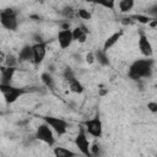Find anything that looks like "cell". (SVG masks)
Listing matches in <instances>:
<instances>
[{
  "label": "cell",
  "mask_w": 157,
  "mask_h": 157,
  "mask_svg": "<svg viewBox=\"0 0 157 157\" xmlns=\"http://www.w3.org/2000/svg\"><path fill=\"white\" fill-rule=\"evenodd\" d=\"M36 139L37 140H39V141H42V142H44V144H47L48 146H54V144H55V137H54V131H53V129L44 121L43 124H40V125H38L37 126V129H36Z\"/></svg>",
  "instance_id": "obj_4"
},
{
  "label": "cell",
  "mask_w": 157,
  "mask_h": 157,
  "mask_svg": "<svg viewBox=\"0 0 157 157\" xmlns=\"http://www.w3.org/2000/svg\"><path fill=\"white\" fill-rule=\"evenodd\" d=\"M0 71H1V83H10L16 72V66L2 65L0 67Z\"/></svg>",
  "instance_id": "obj_14"
},
{
  "label": "cell",
  "mask_w": 157,
  "mask_h": 157,
  "mask_svg": "<svg viewBox=\"0 0 157 157\" xmlns=\"http://www.w3.org/2000/svg\"><path fill=\"white\" fill-rule=\"evenodd\" d=\"M0 22L1 26L6 29L10 31H16L18 27V21H17V12L13 9H5L0 13Z\"/></svg>",
  "instance_id": "obj_3"
},
{
  "label": "cell",
  "mask_w": 157,
  "mask_h": 157,
  "mask_svg": "<svg viewBox=\"0 0 157 157\" xmlns=\"http://www.w3.org/2000/svg\"><path fill=\"white\" fill-rule=\"evenodd\" d=\"M40 80H42V82H43V85H44L45 87H48V88H50V90H53V88L55 87L54 78H53V76H52L49 72H43V74L40 75Z\"/></svg>",
  "instance_id": "obj_19"
},
{
  "label": "cell",
  "mask_w": 157,
  "mask_h": 157,
  "mask_svg": "<svg viewBox=\"0 0 157 157\" xmlns=\"http://www.w3.org/2000/svg\"><path fill=\"white\" fill-rule=\"evenodd\" d=\"M17 60L21 61V63H25V61H33V48H32V45H29V44L23 45V47L20 49V52H18Z\"/></svg>",
  "instance_id": "obj_13"
},
{
  "label": "cell",
  "mask_w": 157,
  "mask_h": 157,
  "mask_svg": "<svg viewBox=\"0 0 157 157\" xmlns=\"http://www.w3.org/2000/svg\"><path fill=\"white\" fill-rule=\"evenodd\" d=\"M83 1L101 5L108 10H114V6H115V0H83Z\"/></svg>",
  "instance_id": "obj_18"
},
{
  "label": "cell",
  "mask_w": 157,
  "mask_h": 157,
  "mask_svg": "<svg viewBox=\"0 0 157 157\" xmlns=\"http://www.w3.org/2000/svg\"><path fill=\"white\" fill-rule=\"evenodd\" d=\"M67 85H69L70 91H71V92H74V93H82V92L85 91L83 85H82L77 78L71 80L70 82H67Z\"/></svg>",
  "instance_id": "obj_16"
},
{
  "label": "cell",
  "mask_w": 157,
  "mask_h": 157,
  "mask_svg": "<svg viewBox=\"0 0 157 157\" xmlns=\"http://www.w3.org/2000/svg\"><path fill=\"white\" fill-rule=\"evenodd\" d=\"M131 18H135V21H137V22H140V23H142V25H148L150 23V21L153 18V17H151V16H148V15H134V16H131Z\"/></svg>",
  "instance_id": "obj_22"
},
{
  "label": "cell",
  "mask_w": 157,
  "mask_h": 157,
  "mask_svg": "<svg viewBox=\"0 0 157 157\" xmlns=\"http://www.w3.org/2000/svg\"><path fill=\"white\" fill-rule=\"evenodd\" d=\"M147 109L151 112V113H157V102H148L147 103Z\"/></svg>",
  "instance_id": "obj_26"
},
{
  "label": "cell",
  "mask_w": 157,
  "mask_h": 157,
  "mask_svg": "<svg viewBox=\"0 0 157 157\" xmlns=\"http://www.w3.org/2000/svg\"><path fill=\"white\" fill-rule=\"evenodd\" d=\"M94 56H96V61H98V64H101L102 66H108L110 64L107 52L103 49H97L94 52Z\"/></svg>",
  "instance_id": "obj_15"
},
{
  "label": "cell",
  "mask_w": 157,
  "mask_h": 157,
  "mask_svg": "<svg viewBox=\"0 0 157 157\" xmlns=\"http://www.w3.org/2000/svg\"><path fill=\"white\" fill-rule=\"evenodd\" d=\"M61 15H63L67 21L71 20V18H74L75 16H77L76 12H75V10H74L71 6H66V7H64V9L61 10Z\"/></svg>",
  "instance_id": "obj_21"
},
{
  "label": "cell",
  "mask_w": 157,
  "mask_h": 157,
  "mask_svg": "<svg viewBox=\"0 0 157 157\" xmlns=\"http://www.w3.org/2000/svg\"><path fill=\"white\" fill-rule=\"evenodd\" d=\"M135 5V0H120L119 1V11L123 13H128L132 10Z\"/></svg>",
  "instance_id": "obj_17"
},
{
  "label": "cell",
  "mask_w": 157,
  "mask_h": 157,
  "mask_svg": "<svg viewBox=\"0 0 157 157\" xmlns=\"http://www.w3.org/2000/svg\"><path fill=\"white\" fill-rule=\"evenodd\" d=\"M0 91L2 92L5 102L9 103V104L16 102L21 96L27 93V91L25 88L15 87V86H11L10 83H0Z\"/></svg>",
  "instance_id": "obj_2"
},
{
  "label": "cell",
  "mask_w": 157,
  "mask_h": 157,
  "mask_svg": "<svg viewBox=\"0 0 157 157\" xmlns=\"http://www.w3.org/2000/svg\"><path fill=\"white\" fill-rule=\"evenodd\" d=\"M83 128H85V130L88 135H91L96 139L101 137L102 134H103V124H102V120L98 115H96L92 119H88V120L83 121Z\"/></svg>",
  "instance_id": "obj_6"
},
{
  "label": "cell",
  "mask_w": 157,
  "mask_h": 157,
  "mask_svg": "<svg viewBox=\"0 0 157 157\" xmlns=\"http://www.w3.org/2000/svg\"><path fill=\"white\" fill-rule=\"evenodd\" d=\"M43 120L53 129V131L58 136H63V135H65L67 132L69 123L66 120H64L63 118H58V117H44Z\"/></svg>",
  "instance_id": "obj_5"
},
{
  "label": "cell",
  "mask_w": 157,
  "mask_h": 157,
  "mask_svg": "<svg viewBox=\"0 0 157 157\" xmlns=\"http://www.w3.org/2000/svg\"><path fill=\"white\" fill-rule=\"evenodd\" d=\"M47 44L48 42H36L32 48H33V64L34 65H39L43 63L45 55H47Z\"/></svg>",
  "instance_id": "obj_9"
},
{
  "label": "cell",
  "mask_w": 157,
  "mask_h": 157,
  "mask_svg": "<svg viewBox=\"0 0 157 157\" xmlns=\"http://www.w3.org/2000/svg\"><path fill=\"white\" fill-rule=\"evenodd\" d=\"M107 92H108L107 90H101V91H99V94H101V96H104Z\"/></svg>",
  "instance_id": "obj_28"
},
{
  "label": "cell",
  "mask_w": 157,
  "mask_h": 157,
  "mask_svg": "<svg viewBox=\"0 0 157 157\" xmlns=\"http://www.w3.org/2000/svg\"><path fill=\"white\" fill-rule=\"evenodd\" d=\"M56 39H58V43H59V47L61 49H66L69 48L72 42H74V36H72V29L67 28V29H61L58 32V36H56Z\"/></svg>",
  "instance_id": "obj_10"
},
{
  "label": "cell",
  "mask_w": 157,
  "mask_h": 157,
  "mask_svg": "<svg viewBox=\"0 0 157 157\" xmlns=\"http://www.w3.org/2000/svg\"><path fill=\"white\" fill-rule=\"evenodd\" d=\"M123 33H124V31L123 29H119L118 32H114L113 34H110L105 40H104V43H103V50H105V52H108L112 47H114L118 42H119V39L121 38V36H123Z\"/></svg>",
  "instance_id": "obj_12"
},
{
  "label": "cell",
  "mask_w": 157,
  "mask_h": 157,
  "mask_svg": "<svg viewBox=\"0 0 157 157\" xmlns=\"http://www.w3.org/2000/svg\"><path fill=\"white\" fill-rule=\"evenodd\" d=\"M96 61V56H94V52H90L86 54V63L88 65H92Z\"/></svg>",
  "instance_id": "obj_25"
},
{
  "label": "cell",
  "mask_w": 157,
  "mask_h": 157,
  "mask_svg": "<svg viewBox=\"0 0 157 157\" xmlns=\"http://www.w3.org/2000/svg\"><path fill=\"white\" fill-rule=\"evenodd\" d=\"M64 78H65V81L66 82H70L71 80H74V78H76V76H75V74H74V71L70 69V67H66L65 70H64Z\"/></svg>",
  "instance_id": "obj_24"
},
{
  "label": "cell",
  "mask_w": 157,
  "mask_h": 157,
  "mask_svg": "<svg viewBox=\"0 0 157 157\" xmlns=\"http://www.w3.org/2000/svg\"><path fill=\"white\" fill-rule=\"evenodd\" d=\"M137 44H139L140 53H141L145 58H151V56L153 55V47H152V44H151L148 37H147L142 31H140V33H139Z\"/></svg>",
  "instance_id": "obj_8"
},
{
  "label": "cell",
  "mask_w": 157,
  "mask_h": 157,
  "mask_svg": "<svg viewBox=\"0 0 157 157\" xmlns=\"http://www.w3.org/2000/svg\"><path fill=\"white\" fill-rule=\"evenodd\" d=\"M87 34H88V29H87V27L83 26V25L76 26V27L72 29L74 40H76V42H78V43H85L86 39H87Z\"/></svg>",
  "instance_id": "obj_11"
},
{
  "label": "cell",
  "mask_w": 157,
  "mask_h": 157,
  "mask_svg": "<svg viewBox=\"0 0 157 157\" xmlns=\"http://www.w3.org/2000/svg\"><path fill=\"white\" fill-rule=\"evenodd\" d=\"M76 15H77L81 20H91V18H92V13H91V11H88V10L85 9V7L78 9L77 12H76Z\"/></svg>",
  "instance_id": "obj_23"
},
{
  "label": "cell",
  "mask_w": 157,
  "mask_h": 157,
  "mask_svg": "<svg viewBox=\"0 0 157 157\" xmlns=\"http://www.w3.org/2000/svg\"><path fill=\"white\" fill-rule=\"evenodd\" d=\"M53 152L58 157H70V156H75L76 155L75 152H72L71 150L65 148V147H54V151Z\"/></svg>",
  "instance_id": "obj_20"
},
{
  "label": "cell",
  "mask_w": 157,
  "mask_h": 157,
  "mask_svg": "<svg viewBox=\"0 0 157 157\" xmlns=\"http://www.w3.org/2000/svg\"><path fill=\"white\" fill-rule=\"evenodd\" d=\"M75 146L78 148V151L85 156H92L91 152V144L87 139V132L85 129H80L78 134L75 137Z\"/></svg>",
  "instance_id": "obj_7"
},
{
  "label": "cell",
  "mask_w": 157,
  "mask_h": 157,
  "mask_svg": "<svg viewBox=\"0 0 157 157\" xmlns=\"http://www.w3.org/2000/svg\"><path fill=\"white\" fill-rule=\"evenodd\" d=\"M153 64L155 61L150 58H145V59H137L135 60L128 70V76L129 78L134 80V81H139L141 78H147L152 75V70H153Z\"/></svg>",
  "instance_id": "obj_1"
},
{
  "label": "cell",
  "mask_w": 157,
  "mask_h": 157,
  "mask_svg": "<svg viewBox=\"0 0 157 157\" xmlns=\"http://www.w3.org/2000/svg\"><path fill=\"white\" fill-rule=\"evenodd\" d=\"M146 12H147V15H148V16H151V17H153V18H157V5H155V6L150 7Z\"/></svg>",
  "instance_id": "obj_27"
}]
</instances>
